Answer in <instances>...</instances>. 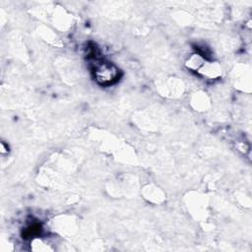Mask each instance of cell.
I'll use <instances>...</instances> for the list:
<instances>
[{
	"instance_id": "cell-1",
	"label": "cell",
	"mask_w": 252,
	"mask_h": 252,
	"mask_svg": "<svg viewBox=\"0 0 252 252\" xmlns=\"http://www.w3.org/2000/svg\"><path fill=\"white\" fill-rule=\"evenodd\" d=\"M119 69L107 61H95L94 66V77L101 86H109L119 78Z\"/></svg>"
}]
</instances>
